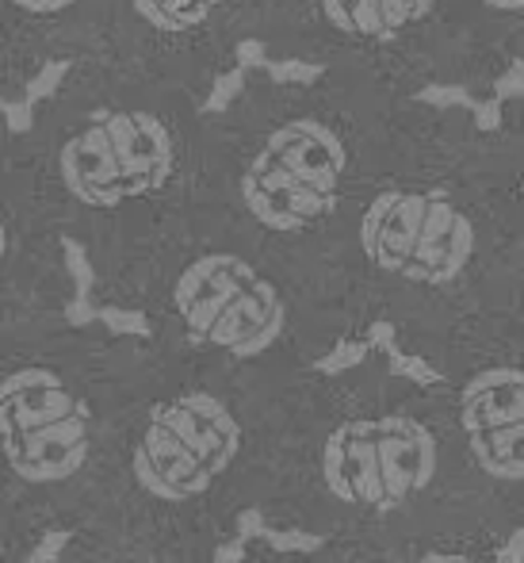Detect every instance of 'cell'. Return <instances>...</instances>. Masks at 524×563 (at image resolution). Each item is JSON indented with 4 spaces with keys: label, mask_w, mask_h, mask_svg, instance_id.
<instances>
[{
    "label": "cell",
    "mask_w": 524,
    "mask_h": 563,
    "mask_svg": "<svg viewBox=\"0 0 524 563\" xmlns=\"http://www.w3.org/2000/svg\"><path fill=\"white\" fill-rule=\"evenodd\" d=\"M23 139L54 230L89 257L196 219L203 97L115 62H69L35 100Z\"/></svg>",
    "instance_id": "obj_1"
},
{
    "label": "cell",
    "mask_w": 524,
    "mask_h": 563,
    "mask_svg": "<svg viewBox=\"0 0 524 563\" xmlns=\"http://www.w3.org/2000/svg\"><path fill=\"white\" fill-rule=\"evenodd\" d=\"M391 85L356 69L314 81L245 77L203 112V188L196 219H237L272 242H306L345 223L394 115Z\"/></svg>",
    "instance_id": "obj_2"
},
{
    "label": "cell",
    "mask_w": 524,
    "mask_h": 563,
    "mask_svg": "<svg viewBox=\"0 0 524 563\" xmlns=\"http://www.w3.org/2000/svg\"><path fill=\"white\" fill-rule=\"evenodd\" d=\"M467 0H257L253 35L268 54L325 69H356L399 89L436 66V43L456 35Z\"/></svg>",
    "instance_id": "obj_3"
},
{
    "label": "cell",
    "mask_w": 524,
    "mask_h": 563,
    "mask_svg": "<svg viewBox=\"0 0 524 563\" xmlns=\"http://www.w3.org/2000/svg\"><path fill=\"white\" fill-rule=\"evenodd\" d=\"M257 0H111L104 58L211 97V85L253 35Z\"/></svg>",
    "instance_id": "obj_4"
},
{
    "label": "cell",
    "mask_w": 524,
    "mask_h": 563,
    "mask_svg": "<svg viewBox=\"0 0 524 563\" xmlns=\"http://www.w3.org/2000/svg\"><path fill=\"white\" fill-rule=\"evenodd\" d=\"M169 299L188 338L237 361L268 353L288 327V299L280 284L249 253L230 245L192 253L172 276Z\"/></svg>",
    "instance_id": "obj_5"
},
{
    "label": "cell",
    "mask_w": 524,
    "mask_h": 563,
    "mask_svg": "<svg viewBox=\"0 0 524 563\" xmlns=\"http://www.w3.org/2000/svg\"><path fill=\"white\" fill-rule=\"evenodd\" d=\"M242 449L234 410L208 391H185L154 407L131 456V472L146 495L188 503L203 495Z\"/></svg>",
    "instance_id": "obj_6"
},
{
    "label": "cell",
    "mask_w": 524,
    "mask_h": 563,
    "mask_svg": "<svg viewBox=\"0 0 524 563\" xmlns=\"http://www.w3.org/2000/svg\"><path fill=\"white\" fill-rule=\"evenodd\" d=\"M85 399L46 364H23L0 379V452L27 483H66L89 460Z\"/></svg>",
    "instance_id": "obj_7"
},
{
    "label": "cell",
    "mask_w": 524,
    "mask_h": 563,
    "mask_svg": "<svg viewBox=\"0 0 524 563\" xmlns=\"http://www.w3.org/2000/svg\"><path fill=\"white\" fill-rule=\"evenodd\" d=\"M436 441L417 418L379 415L337 426L322 449V479L345 506L394 510L433 483Z\"/></svg>",
    "instance_id": "obj_8"
},
{
    "label": "cell",
    "mask_w": 524,
    "mask_h": 563,
    "mask_svg": "<svg viewBox=\"0 0 524 563\" xmlns=\"http://www.w3.org/2000/svg\"><path fill=\"white\" fill-rule=\"evenodd\" d=\"M459 422L475 464L505 483H524V368L498 364L467 379Z\"/></svg>",
    "instance_id": "obj_9"
},
{
    "label": "cell",
    "mask_w": 524,
    "mask_h": 563,
    "mask_svg": "<svg viewBox=\"0 0 524 563\" xmlns=\"http://www.w3.org/2000/svg\"><path fill=\"white\" fill-rule=\"evenodd\" d=\"M54 238L58 230L46 216L27 139L0 115V284L20 280L27 261L46 265Z\"/></svg>",
    "instance_id": "obj_10"
},
{
    "label": "cell",
    "mask_w": 524,
    "mask_h": 563,
    "mask_svg": "<svg viewBox=\"0 0 524 563\" xmlns=\"http://www.w3.org/2000/svg\"><path fill=\"white\" fill-rule=\"evenodd\" d=\"M43 66L104 58L111 0H0Z\"/></svg>",
    "instance_id": "obj_11"
},
{
    "label": "cell",
    "mask_w": 524,
    "mask_h": 563,
    "mask_svg": "<svg viewBox=\"0 0 524 563\" xmlns=\"http://www.w3.org/2000/svg\"><path fill=\"white\" fill-rule=\"evenodd\" d=\"M43 69L46 66L35 58V51L23 43L15 23L8 20V12L0 8V97H20V92H27Z\"/></svg>",
    "instance_id": "obj_12"
},
{
    "label": "cell",
    "mask_w": 524,
    "mask_h": 563,
    "mask_svg": "<svg viewBox=\"0 0 524 563\" xmlns=\"http://www.w3.org/2000/svg\"><path fill=\"white\" fill-rule=\"evenodd\" d=\"M498 134H502V146H498V154L510 157V169H505V173H517V180L524 185V104H521L517 115L505 119V126Z\"/></svg>",
    "instance_id": "obj_13"
},
{
    "label": "cell",
    "mask_w": 524,
    "mask_h": 563,
    "mask_svg": "<svg viewBox=\"0 0 524 563\" xmlns=\"http://www.w3.org/2000/svg\"><path fill=\"white\" fill-rule=\"evenodd\" d=\"M391 372L417 387H436L444 379L433 364H425V356H410V353H399V349H391Z\"/></svg>",
    "instance_id": "obj_14"
},
{
    "label": "cell",
    "mask_w": 524,
    "mask_h": 563,
    "mask_svg": "<svg viewBox=\"0 0 524 563\" xmlns=\"http://www.w3.org/2000/svg\"><path fill=\"white\" fill-rule=\"evenodd\" d=\"M490 97L502 100V104H517V100H524V58L510 62L502 74L490 77Z\"/></svg>",
    "instance_id": "obj_15"
},
{
    "label": "cell",
    "mask_w": 524,
    "mask_h": 563,
    "mask_svg": "<svg viewBox=\"0 0 524 563\" xmlns=\"http://www.w3.org/2000/svg\"><path fill=\"white\" fill-rule=\"evenodd\" d=\"M467 112L475 115V131L479 134H498L505 126V104L502 100H479V97H471V104H467Z\"/></svg>",
    "instance_id": "obj_16"
},
{
    "label": "cell",
    "mask_w": 524,
    "mask_h": 563,
    "mask_svg": "<svg viewBox=\"0 0 524 563\" xmlns=\"http://www.w3.org/2000/svg\"><path fill=\"white\" fill-rule=\"evenodd\" d=\"M364 356H368V345H364V341H341L325 361H317V368L322 372H345V368H356Z\"/></svg>",
    "instance_id": "obj_17"
},
{
    "label": "cell",
    "mask_w": 524,
    "mask_h": 563,
    "mask_svg": "<svg viewBox=\"0 0 524 563\" xmlns=\"http://www.w3.org/2000/svg\"><path fill=\"white\" fill-rule=\"evenodd\" d=\"M272 541V549H283V552H314L317 544V537H299V533H272L268 537Z\"/></svg>",
    "instance_id": "obj_18"
},
{
    "label": "cell",
    "mask_w": 524,
    "mask_h": 563,
    "mask_svg": "<svg viewBox=\"0 0 524 563\" xmlns=\"http://www.w3.org/2000/svg\"><path fill=\"white\" fill-rule=\"evenodd\" d=\"M494 563H524V529H517L513 537H505Z\"/></svg>",
    "instance_id": "obj_19"
},
{
    "label": "cell",
    "mask_w": 524,
    "mask_h": 563,
    "mask_svg": "<svg viewBox=\"0 0 524 563\" xmlns=\"http://www.w3.org/2000/svg\"><path fill=\"white\" fill-rule=\"evenodd\" d=\"M475 4H482L490 15H517V20H524V0H475Z\"/></svg>",
    "instance_id": "obj_20"
},
{
    "label": "cell",
    "mask_w": 524,
    "mask_h": 563,
    "mask_svg": "<svg viewBox=\"0 0 524 563\" xmlns=\"http://www.w3.org/2000/svg\"><path fill=\"white\" fill-rule=\"evenodd\" d=\"M371 345L394 349V327H391V322H376V327H371Z\"/></svg>",
    "instance_id": "obj_21"
},
{
    "label": "cell",
    "mask_w": 524,
    "mask_h": 563,
    "mask_svg": "<svg viewBox=\"0 0 524 563\" xmlns=\"http://www.w3.org/2000/svg\"><path fill=\"white\" fill-rule=\"evenodd\" d=\"M417 563H471L467 556H451V552H428V556H421Z\"/></svg>",
    "instance_id": "obj_22"
},
{
    "label": "cell",
    "mask_w": 524,
    "mask_h": 563,
    "mask_svg": "<svg viewBox=\"0 0 524 563\" xmlns=\"http://www.w3.org/2000/svg\"><path fill=\"white\" fill-rule=\"evenodd\" d=\"M237 560H242V544H226L214 563H237Z\"/></svg>",
    "instance_id": "obj_23"
}]
</instances>
